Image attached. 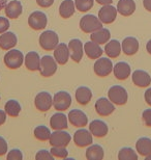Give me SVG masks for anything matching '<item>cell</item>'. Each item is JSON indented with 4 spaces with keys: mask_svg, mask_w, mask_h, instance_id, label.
Here are the masks:
<instances>
[{
    "mask_svg": "<svg viewBox=\"0 0 151 160\" xmlns=\"http://www.w3.org/2000/svg\"><path fill=\"white\" fill-rule=\"evenodd\" d=\"M122 51L126 55H134L139 50V41L134 37L125 38L121 44Z\"/></svg>",
    "mask_w": 151,
    "mask_h": 160,
    "instance_id": "cell-17",
    "label": "cell"
},
{
    "mask_svg": "<svg viewBox=\"0 0 151 160\" xmlns=\"http://www.w3.org/2000/svg\"><path fill=\"white\" fill-rule=\"evenodd\" d=\"M102 27V22L93 15H86L80 20V28L85 33H92Z\"/></svg>",
    "mask_w": 151,
    "mask_h": 160,
    "instance_id": "cell-1",
    "label": "cell"
},
{
    "mask_svg": "<svg viewBox=\"0 0 151 160\" xmlns=\"http://www.w3.org/2000/svg\"><path fill=\"white\" fill-rule=\"evenodd\" d=\"M24 62H25V66H26V68L29 71H37V70H40V55L36 52H34V51H30V52H28L26 54Z\"/></svg>",
    "mask_w": 151,
    "mask_h": 160,
    "instance_id": "cell-21",
    "label": "cell"
},
{
    "mask_svg": "<svg viewBox=\"0 0 151 160\" xmlns=\"http://www.w3.org/2000/svg\"><path fill=\"white\" fill-rule=\"evenodd\" d=\"M143 5L146 11L151 12V0H143Z\"/></svg>",
    "mask_w": 151,
    "mask_h": 160,
    "instance_id": "cell-46",
    "label": "cell"
},
{
    "mask_svg": "<svg viewBox=\"0 0 151 160\" xmlns=\"http://www.w3.org/2000/svg\"><path fill=\"white\" fill-rule=\"evenodd\" d=\"M36 3L40 8H50V6L53 4L54 0H36Z\"/></svg>",
    "mask_w": 151,
    "mask_h": 160,
    "instance_id": "cell-43",
    "label": "cell"
},
{
    "mask_svg": "<svg viewBox=\"0 0 151 160\" xmlns=\"http://www.w3.org/2000/svg\"><path fill=\"white\" fill-rule=\"evenodd\" d=\"M108 97L111 102H113L116 105H124L127 102L128 95L127 92L123 86L114 85L109 89Z\"/></svg>",
    "mask_w": 151,
    "mask_h": 160,
    "instance_id": "cell-4",
    "label": "cell"
},
{
    "mask_svg": "<svg viewBox=\"0 0 151 160\" xmlns=\"http://www.w3.org/2000/svg\"><path fill=\"white\" fill-rule=\"evenodd\" d=\"M59 44V38L55 31L47 30L44 31L40 37V45L44 50L51 51L54 50Z\"/></svg>",
    "mask_w": 151,
    "mask_h": 160,
    "instance_id": "cell-2",
    "label": "cell"
},
{
    "mask_svg": "<svg viewBox=\"0 0 151 160\" xmlns=\"http://www.w3.org/2000/svg\"><path fill=\"white\" fill-rule=\"evenodd\" d=\"M89 131L92 133V135L96 137H104L107 135L109 128L105 122L101 120H94L89 125Z\"/></svg>",
    "mask_w": 151,
    "mask_h": 160,
    "instance_id": "cell-18",
    "label": "cell"
},
{
    "mask_svg": "<svg viewBox=\"0 0 151 160\" xmlns=\"http://www.w3.org/2000/svg\"><path fill=\"white\" fill-rule=\"evenodd\" d=\"M144 97H145L146 103L151 106V88H148V89H147V91L145 92V95H144Z\"/></svg>",
    "mask_w": 151,
    "mask_h": 160,
    "instance_id": "cell-44",
    "label": "cell"
},
{
    "mask_svg": "<svg viewBox=\"0 0 151 160\" xmlns=\"http://www.w3.org/2000/svg\"><path fill=\"white\" fill-rule=\"evenodd\" d=\"M54 57L59 65H65L69 58L68 46H66L65 44L57 45V47L54 49Z\"/></svg>",
    "mask_w": 151,
    "mask_h": 160,
    "instance_id": "cell-19",
    "label": "cell"
},
{
    "mask_svg": "<svg viewBox=\"0 0 151 160\" xmlns=\"http://www.w3.org/2000/svg\"><path fill=\"white\" fill-rule=\"evenodd\" d=\"M69 55L75 62H80L82 60L83 54H84V48H83L82 42L80 40H72L68 43Z\"/></svg>",
    "mask_w": 151,
    "mask_h": 160,
    "instance_id": "cell-14",
    "label": "cell"
},
{
    "mask_svg": "<svg viewBox=\"0 0 151 160\" xmlns=\"http://www.w3.org/2000/svg\"><path fill=\"white\" fill-rule=\"evenodd\" d=\"M70 139H72V136L69 133L64 132L62 130H55V132L51 133L49 142L52 147H65L66 148Z\"/></svg>",
    "mask_w": 151,
    "mask_h": 160,
    "instance_id": "cell-8",
    "label": "cell"
},
{
    "mask_svg": "<svg viewBox=\"0 0 151 160\" xmlns=\"http://www.w3.org/2000/svg\"><path fill=\"white\" fill-rule=\"evenodd\" d=\"M130 66L127 62H120L115 65L113 68L114 76L119 80H125L127 77H130Z\"/></svg>",
    "mask_w": 151,
    "mask_h": 160,
    "instance_id": "cell-24",
    "label": "cell"
},
{
    "mask_svg": "<svg viewBox=\"0 0 151 160\" xmlns=\"http://www.w3.org/2000/svg\"><path fill=\"white\" fill-rule=\"evenodd\" d=\"M68 121L75 127H85L88 124V118L82 110L73 109L68 113Z\"/></svg>",
    "mask_w": 151,
    "mask_h": 160,
    "instance_id": "cell-15",
    "label": "cell"
},
{
    "mask_svg": "<svg viewBox=\"0 0 151 160\" xmlns=\"http://www.w3.org/2000/svg\"><path fill=\"white\" fill-rule=\"evenodd\" d=\"M4 111L6 114L9 117L16 118L20 114L21 111V105L18 101L16 100H9L5 103L4 105Z\"/></svg>",
    "mask_w": 151,
    "mask_h": 160,
    "instance_id": "cell-33",
    "label": "cell"
},
{
    "mask_svg": "<svg viewBox=\"0 0 151 160\" xmlns=\"http://www.w3.org/2000/svg\"><path fill=\"white\" fill-rule=\"evenodd\" d=\"M117 12V8H115L111 4L104 5L98 12V19L105 24H111L116 19Z\"/></svg>",
    "mask_w": 151,
    "mask_h": 160,
    "instance_id": "cell-11",
    "label": "cell"
},
{
    "mask_svg": "<svg viewBox=\"0 0 151 160\" xmlns=\"http://www.w3.org/2000/svg\"><path fill=\"white\" fill-rule=\"evenodd\" d=\"M4 63L8 69L16 70L19 69L23 65L24 62V55L21 51L19 50H11L4 55Z\"/></svg>",
    "mask_w": 151,
    "mask_h": 160,
    "instance_id": "cell-5",
    "label": "cell"
},
{
    "mask_svg": "<svg viewBox=\"0 0 151 160\" xmlns=\"http://www.w3.org/2000/svg\"><path fill=\"white\" fill-rule=\"evenodd\" d=\"M104 155V149L98 145H92L86 151V158L88 160H101Z\"/></svg>",
    "mask_w": 151,
    "mask_h": 160,
    "instance_id": "cell-32",
    "label": "cell"
},
{
    "mask_svg": "<svg viewBox=\"0 0 151 160\" xmlns=\"http://www.w3.org/2000/svg\"><path fill=\"white\" fill-rule=\"evenodd\" d=\"M6 121V112L3 110H0V126L3 125Z\"/></svg>",
    "mask_w": 151,
    "mask_h": 160,
    "instance_id": "cell-45",
    "label": "cell"
},
{
    "mask_svg": "<svg viewBox=\"0 0 151 160\" xmlns=\"http://www.w3.org/2000/svg\"><path fill=\"white\" fill-rule=\"evenodd\" d=\"M110 38H111L110 30L107 29V28H102V27L99 28L97 30H95L94 32H92L91 34V41L98 45L108 43Z\"/></svg>",
    "mask_w": 151,
    "mask_h": 160,
    "instance_id": "cell-29",
    "label": "cell"
},
{
    "mask_svg": "<svg viewBox=\"0 0 151 160\" xmlns=\"http://www.w3.org/2000/svg\"><path fill=\"white\" fill-rule=\"evenodd\" d=\"M137 152L143 157L151 155V139L148 137H141L136 143Z\"/></svg>",
    "mask_w": 151,
    "mask_h": 160,
    "instance_id": "cell-28",
    "label": "cell"
},
{
    "mask_svg": "<svg viewBox=\"0 0 151 160\" xmlns=\"http://www.w3.org/2000/svg\"><path fill=\"white\" fill-rule=\"evenodd\" d=\"M34 104L37 110L43 111V112L48 111L53 104L52 96L47 92H41L36 95L34 99Z\"/></svg>",
    "mask_w": 151,
    "mask_h": 160,
    "instance_id": "cell-10",
    "label": "cell"
},
{
    "mask_svg": "<svg viewBox=\"0 0 151 160\" xmlns=\"http://www.w3.org/2000/svg\"><path fill=\"white\" fill-rule=\"evenodd\" d=\"M50 152H51V154L56 158L64 159L68 155V152H67V150L65 149V147H52Z\"/></svg>",
    "mask_w": 151,
    "mask_h": 160,
    "instance_id": "cell-37",
    "label": "cell"
},
{
    "mask_svg": "<svg viewBox=\"0 0 151 160\" xmlns=\"http://www.w3.org/2000/svg\"><path fill=\"white\" fill-rule=\"evenodd\" d=\"M96 2L101 5H107V4H111L113 2V0H96Z\"/></svg>",
    "mask_w": 151,
    "mask_h": 160,
    "instance_id": "cell-47",
    "label": "cell"
},
{
    "mask_svg": "<svg viewBox=\"0 0 151 160\" xmlns=\"http://www.w3.org/2000/svg\"><path fill=\"white\" fill-rule=\"evenodd\" d=\"M93 2H94V0H75V5L78 11L85 12L92 8Z\"/></svg>",
    "mask_w": 151,
    "mask_h": 160,
    "instance_id": "cell-36",
    "label": "cell"
},
{
    "mask_svg": "<svg viewBox=\"0 0 151 160\" xmlns=\"http://www.w3.org/2000/svg\"><path fill=\"white\" fill-rule=\"evenodd\" d=\"M119 160H138L137 153L131 148H122L118 153Z\"/></svg>",
    "mask_w": 151,
    "mask_h": 160,
    "instance_id": "cell-35",
    "label": "cell"
},
{
    "mask_svg": "<svg viewBox=\"0 0 151 160\" xmlns=\"http://www.w3.org/2000/svg\"><path fill=\"white\" fill-rule=\"evenodd\" d=\"M23 159V154L20 150L12 149V151L8 152L7 154V160H22Z\"/></svg>",
    "mask_w": 151,
    "mask_h": 160,
    "instance_id": "cell-39",
    "label": "cell"
},
{
    "mask_svg": "<svg viewBox=\"0 0 151 160\" xmlns=\"http://www.w3.org/2000/svg\"><path fill=\"white\" fill-rule=\"evenodd\" d=\"M34 136L35 138L40 140V142H46L50 138L51 131L46 126H37L34 129Z\"/></svg>",
    "mask_w": 151,
    "mask_h": 160,
    "instance_id": "cell-34",
    "label": "cell"
},
{
    "mask_svg": "<svg viewBox=\"0 0 151 160\" xmlns=\"http://www.w3.org/2000/svg\"><path fill=\"white\" fill-rule=\"evenodd\" d=\"M95 110L99 116L101 117H108L111 113H113L115 110V106L113 102L110 101V99L107 98H99L95 102Z\"/></svg>",
    "mask_w": 151,
    "mask_h": 160,
    "instance_id": "cell-12",
    "label": "cell"
},
{
    "mask_svg": "<svg viewBox=\"0 0 151 160\" xmlns=\"http://www.w3.org/2000/svg\"><path fill=\"white\" fill-rule=\"evenodd\" d=\"M92 99V92L87 86H80L76 91V100L79 104L86 105Z\"/></svg>",
    "mask_w": 151,
    "mask_h": 160,
    "instance_id": "cell-25",
    "label": "cell"
},
{
    "mask_svg": "<svg viewBox=\"0 0 151 160\" xmlns=\"http://www.w3.org/2000/svg\"><path fill=\"white\" fill-rule=\"evenodd\" d=\"M142 119H143L144 124H145L147 127H151V109H146L143 111Z\"/></svg>",
    "mask_w": 151,
    "mask_h": 160,
    "instance_id": "cell-40",
    "label": "cell"
},
{
    "mask_svg": "<svg viewBox=\"0 0 151 160\" xmlns=\"http://www.w3.org/2000/svg\"><path fill=\"white\" fill-rule=\"evenodd\" d=\"M7 152V142L3 137L0 136V156H3Z\"/></svg>",
    "mask_w": 151,
    "mask_h": 160,
    "instance_id": "cell-42",
    "label": "cell"
},
{
    "mask_svg": "<svg viewBox=\"0 0 151 160\" xmlns=\"http://www.w3.org/2000/svg\"><path fill=\"white\" fill-rule=\"evenodd\" d=\"M7 4V0H0V11H2Z\"/></svg>",
    "mask_w": 151,
    "mask_h": 160,
    "instance_id": "cell-48",
    "label": "cell"
},
{
    "mask_svg": "<svg viewBox=\"0 0 151 160\" xmlns=\"http://www.w3.org/2000/svg\"><path fill=\"white\" fill-rule=\"evenodd\" d=\"M22 4L18 0H12L5 6V15L8 19H17L22 14Z\"/></svg>",
    "mask_w": 151,
    "mask_h": 160,
    "instance_id": "cell-22",
    "label": "cell"
},
{
    "mask_svg": "<svg viewBox=\"0 0 151 160\" xmlns=\"http://www.w3.org/2000/svg\"><path fill=\"white\" fill-rule=\"evenodd\" d=\"M67 119L65 114L62 112H57L53 114L50 120V125L54 130H63L67 128Z\"/></svg>",
    "mask_w": 151,
    "mask_h": 160,
    "instance_id": "cell-26",
    "label": "cell"
},
{
    "mask_svg": "<svg viewBox=\"0 0 151 160\" xmlns=\"http://www.w3.org/2000/svg\"><path fill=\"white\" fill-rule=\"evenodd\" d=\"M75 8L76 5L73 0H64L59 6V14L62 18L68 19L75 12Z\"/></svg>",
    "mask_w": 151,
    "mask_h": 160,
    "instance_id": "cell-31",
    "label": "cell"
},
{
    "mask_svg": "<svg viewBox=\"0 0 151 160\" xmlns=\"http://www.w3.org/2000/svg\"><path fill=\"white\" fill-rule=\"evenodd\" d=\"M145 158H146V160H151V155L147 156V157H145Z\"/></svg>",
    "mask_w": 151,
    "mask_h": 160,
    "instance_id": "cell-50",
    "label": "cell"
},
{
    "mask_svg": "<svg viewBox=\"0 0 151 160\" xmlns=\"http://www.w3.org/2000/svg\"><path fill=\"white\" fill-rule=\"evenodd\" d=\"M133 82L134 85L139 86V88H147L151 83V77L146 71L143 70H136L133 73Z\"/></svg>",
    "mask_w": 151,
    "mask_h": 160,
    "instance_id": "cell-16",
    "label": "cell"
},
{
    "mask_svg": "<svg viewBox=\"0 0 151 160\" xmlns=\"http://www.w3.org/2000/svg\"><path fill=\"white\" fill-rule=\"evenodd\" d=\"M146 50H147V52H148L150 55H151V40H149L148 42H147V44H146Z\"/></svg>",
    "mask_w": 151,
    "mask_h": 160,
    "instance_id": "cell-49",
    "label": "cell"
},
{
    "mask_svg": "<svg viewBox=\"0 0 151 160\" xmlns=\"http://www.w3.org/2000/svg\"><path fill=\"white\" fill-rule=\"evenodd\" d=\"M40 73L44 77H51L57 71V62L52 56L45 55L40 58Z\"/></svg>",
    "mask_w": 151,
    "mask_h": 160,
    "instance_id": "cell-3",
    "label": "cell"
},
{
    "mask_svg": "<svg viewBox=\"0 0 151 160\" xmlns=\"http://www.w3.org/2000/svg\"><path fill=\"white\" fill-rule=\"evenodd\" d=\"M73 142H75L76 146L80 147V148L90 146L92 143V133L89 130L80 129L73 134Z\"/></svg>",
    "mask_w": 151,
    "mask_h": 160,
    "instance_id": "cell-13",
    "label": "cell"
},
{
    "mask_svg": "<svg viewBox=\"0 0 151 160\" xmlns=\"http://www.w3.org/2000/svg\"><path fill=\"white\" fill-rule=\"evenodd\" d=\"M136 11V2L134 0H119L117 4V12L124 17L131 16Z\"/></svg>",
    "mask_w": 151,
    "mask_h": 160,
    "instance_id": "cell-20",
    "label": "cell"
},
{
    "mask_svg": "<svg viewBox=\"0 0 151 160\" xmlns=\"http://www.w3.org/2000/svg\"><path fill=\"white\" fill-rule=\"evenodd\" d=\"M70 104H72V97L67 92H58L54 96L53 105L56 110H66L70 106Z\"/></svg>",
    "mask_w": 151,
    "mask_h": 160,
    "instance_id": "cell-6",
    "label": "cell"
},
{
    "mask_svg": "<svg viewBox=\"0 0 151 160\" xmlns=\"http://www.w3.org/2000/svg\"><path fill=\"white\" fill-rule=\"evenodd\" d=\"M36 160H53L54 156L51 154V152L47 151V150H40L37 152L36 156H35Z\"/></svg>",
    "mask_w": 151,
    "mask_h": 160,
    "instance_id": "cell-38",
    "label": "cell"
},
{
    "mask_svg": "<svg viewBox=\"0 0 151 160\" xmlns=\"http://www.w3.org/2000/svg\"><path fill=\"white\" fill-rule=\"evenodd\" d=\"M9 27V21L8 19L4 17H0V33L5 32Z\"/></svg>",
    "mask_w": 151,
    "mask_h": 160,
    "instance_id": "cell-41",
    "label": "cell"
},
{
    "mask_svg": "<svg viewBox=\"0 0 151 160\" xmlns=\"http://www.w3.org/2000/svg\"><path fill=\"white\" fill-rule=\"evenodd\" d=\"M94 73L99 77H106L113 71V63L107 57H101L94 63Z\"/></svg>",
    "mask_w": 151,
    "mask_h": 160,
    "instance_id": "cell-7",
    "label": "cell"
},
{
    "mask_svg": "<svg viewBox=\"0 0 151 160\" xmlns=\"http://www.w3.org/2000/svg\"><path fill=\"white\" fill-rule=\"evenodd\" d=\"M18 43L17 36L14 32H3L0 36V48L3 50H8L15 47Z\"/></svg>",
    "mask_w": 151,
    "mask_h": 160,
    "instance_id": "cell-23",
    "label": "cell"
},
{
    "mask_svg": "<svg viewBox=\"0 0 151 160\" xmlns=\"http://www.w3.org/2000/svg\"><path fill=\"white\" fill-rule=\"evenodd\" d=\"M47 16L43 12H33L28 18V25L34 30H41L47 26Z\"/></svg>",
    "mask_w": 151,
    "mask_h": 160,
    "instance_id": "cell-9",
    "label": "cell"
},
{
    "mask_svg": "<svg viewBox=\"0 0 151 160\" xmlns=\"http://www.w3.org/2000/svg\"><path fill=\"white\" fill-rule=\"evenodd\" d=\"M84 51L90 59H98V57H101L102 54V49L99 45L92 41L87 42L84 45Z\"/></svg>",
    "mask_w": 151,
    "mask_h": 160,
    "instance_id": "cell-27",
    "label": "cell"
},
{
    "mask_svg": "<svg viewBox=\"0 0 151 160\" xmlns=\"http://www.w3.org/2000/svg\"><path fill=\"white\" fill-rule=\"evenodd\" d=\"M121 44L117 40L110 41L109 43L106 44L105 47L106 54L111 58H116V57L119 56L121 53Z\"/></svg>",
    "mask_w": 151,
    "mask_h": 160,
    "instance_id": "cell-30",
    "label": "cell"
}]
</instances>
